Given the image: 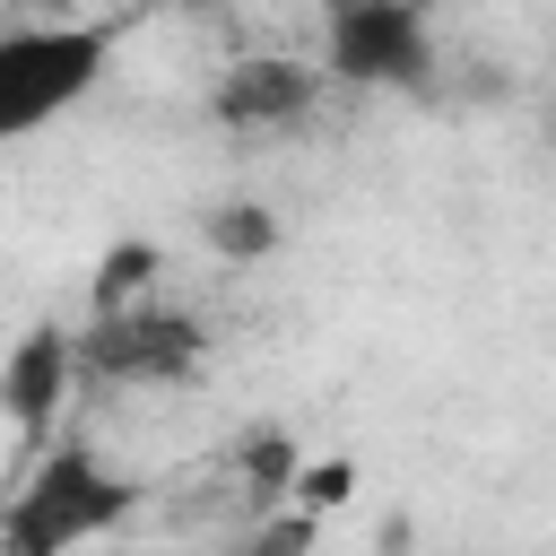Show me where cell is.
Listing matches in <instances>:
<instances>
[{
    "label": "cell",
    "instance_id": "obj_1",
    "mask_svg": "<svg viewBox=\"0 0 556 556\" xmlns=\"http://www.w3.org/2000/svg\"><path fill=\"white\" fill-rule=\"evenodd\" d=\"M104 61H113V26H87V17H17L0 35V139H35L70 104H87L96 78H104Z\"/></svg>",
    "mask_w": 556,
    "mask_h": 556
},
{
    "label": "cell",
    "instance_id": "obj_2",
    "mask_svg": "<svg viewBox=\"0 0 556 556\" xmlns=\"http://www.w3.org/2000/svg\"><path fill=\"white\" fill-rule=\"evenodd\" d=\"M122 504H130V486L113 469H96L87 443H61L43 460V478L17 486L0 539H9V556H52V547H78V539H104L122 521Z\"/></svg>",
    "mask_w": 556,
    "mask_h": 556
},
{
    "label": "cell",
    "instance_id": "obj_3",
    "mask_svg": "<svg viewBox=\"0 0 556 556\" xmlns=\"http://www.w3.org/2000/svg\"><path fill=\"white\" fill-rule=\"evenodd\" d=\"M200 356H208L200 321L174 313V304H156V295L113 304V313H96V321L78 330V365L104 374V382H191Z\"/></svg>",
    "mask_w": 556,
    "mask_h": 556
},
{
    "label": "cell",
    "instance_id": "obj_4",
    "mask_svg": "<svg viewBox=\"0 0 556 556\" xmlns=\"http://www.w3.org/2000/svg\"><path fill=\"white\" fill-rule=\"evenodd\" d=\"M321 70H339L348 87H417L434 70V35L417 0H330L321 17Z\"/></svg>",
    "mask_w": 556,
    "mask_h": 556
},
{
    "label": "cell",
    "instance_id": "obj_5",
    "mask_svg": "<svg viewBox=\"0 0 556 556\" xmlns=\"http://www.w3.org/2000/svg\"><path fill=\"white\" fill-rule=\"evenodd\" d=\"M313 104H321V70H304V61H235L208 87V113L226 130H295Z\"/></svg>",
    "mask_w": 556,
    "mask_h": 556
},
{
    "label": "cell",
    "instance_id": "obj_6",
    "mask_svg": "<svg viewBox=\"0 0 556 556\" xmlns=\"http://www.w3.org/2000/svg\"><path fill=\"white\" fill-rule=\"evenodd\" d=\"M70 365H78V330H61V321H35V330L9 348L0 400H9V417H17L26 434H43V426L61 417V400H70Z\"/></svg>",
    "mask_w": 556,
    "mask_h": 556
},
{
    "label": "cell",
    "instance_id": "obj_7",
    "mask_svg": "<svg viewBox=\"0 0 556 556\" xmlns=\"http://www.w3.org/2000/svg\"><path fill=\"white\" fill-rule=\"evenodd\" d=\"M208 243H217L226 261L278 252V217H269V208H252V200H226V208H208Z\"/></svg>",
    "mask_w": 556,
    "mask_h": 556
},
{
    "label": "cell",
    "instance_id": "obj_8",
    "mask_svg": "<svg viewBox=\"0 0 556 556\" xmlns=\"http://www.w3.org/2000/svg\"><path fill=\"white\" fill-rule=\"evenodd\" d=\"M148 278H156V243H122V252L104 261V278H96V313L139 304V295H148Z\"/></svg>",
    "mask_w": 556,
    "mask_h": 556
},
{
    "label": "cell",
    "instance_id": "obj_9",
    "mask_svg": "<svg viewBox=\"0 0 556 556\" xmlns=\"http://www.w3.org/2000/svg\"><path fill=\"white\" fill-rule=\"evenodd\" d=\"M348 486H356V469H339V460H330V469H313V478H304V495H313V504H339V495H348Z\"/></svg>",
    "mask_w": 556,
    "mask_h": 556
},
{
    "label": "cell",
    "instance_id": "obj_10",
    "mask_svg": "<svg viewBox=\"0 0 556 556\" xmlns=\"http://www.w3.org/2000/svg\"><path fill=\"white\" fill-rule=\"evenodd\" d=\"M17 17H78V0H9Z\"/></svg>",
    "mask_w": 556,
    "mask_h": 556
}]
</instances>
